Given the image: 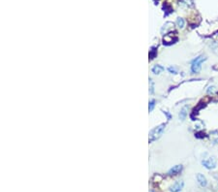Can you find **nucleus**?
Wrapping results in <instances>:
<instances>
[{
  "label": "nucleus",
  "mask_w": 218,
  "mask_h": 192,
  "mask_svg": "<svg viewBox=\"0 0 218 192\" xmlns=\"http://www.w3.org/2000/svg\"><path fill=\"white\" fill-rule=\"evenodd\" d=\"M149 84H150V87H149V92L152 94L154 92V83H153V81L151 80V79H149Z\"/></svg>",
  "instance_id": "9"
},
{
  "label": "nucleus",
  "mask_w": 218,
  "mask_h": 192,
  "mask_svg": "<svg viewBox=\"0 0 218 192\" xmlns=\"http://www.w3.org/2000/svg\"><path fill=\"white\" fill-rule=\"evenodd\" d=\"M186 115H187V108H186V107H184V108L181 110L180 113H179V118L181 120H185V117H186Z\"/></svg>",
  "instance_id": "8"
},
{
  "label": "nucleus",
  "mask_w": 218,
  "mask_h": 192,
  "mask_svg": "<svg viewBox=\"0 0 218 192\" xmlns=\"http://www.w3.org/2000/svg\"><path fill=\"white\" fill-rule=\"evenodd\" d=\"M205 59H207V57L204 56L196 57V58L193 60L192 65H191V71H192V73H194V74H197V73H199L200 71H201V69H202V63L204 62Z\"/></svg>",
  "instance_id": "2"
},
{
  "label": "nucleus",
  "mask_w": 218,
  "mask_h": 192,
  "mask_svg": "<svg viewBox=\"0 0 218 192\" xmlns=\"http://www.w3.org/2000/svg\"><path fill=\"white\" fill-rule=\"evenodd\" d=\"M181 171H182V166H181V165H177V166L172 167V169H170L168 174L170 176H175V175H178Z\"/></svg>",
  "instance_id": "5"
},
{
  "label": "nucleus",
  "mask_w": 218,
  "mask_h": 192,
  "mask_svg": "<svg viewBox=\"0 0 218 192\" xmlns=\"http://www.w3.org/2000/svg\"><path fill=\"white\" fill-rule=\"evenodd\" d=\"M154 107H155V100H151L149 102V106H148V110H149V112H151L152 110L154 109Z\"/></svg>",
  "instance_id": "11"
},
{
  "label": "nucleus",
  "mask_w": 218,
  "mask_h": 192,
  "mask_svg": "<svg viewBox=\"0 0 218 192\" xmlns=\"http://www.w3.org/2000/svg\"><path fill=\"white\" fill-rule=\"evenodd\" d=\"M165 127H166V124L162 123V124H160V125L156 126L155 128H153L149 132V142L152 143L154 141H156L157 139H159L163 134V132H164Z\"/></svg>",
  "instance_id": "1"
},
{
  "label": "nucleus",
  "mask_w": 218,
  "mask_h": 192,
  "mask_svg": "<svg viewBox=\"0 0 218 192\" xmlns=\"http://www.w3.org/2000/svg\"><path fill=\"white\" fill-rule=\"evenodd\" d=\"M177 25H178V27H180V28H182V27L184 26V20L181 19V18H178L177 19Z\"/></svg>",
  "instance_id": "10"
},
{
  "label": "nucleus",
  "mask_w": 218,
  "mask_h": 192,
  "mask_svg": "<svg viewBox=\"0 0 218 192\" xmlns=\"http://www.w3.org/2000/svg\"><path fill=\"white\" fill-rule=\"evenodd\" d=\"M165 70V68L161 65H155L154 67H152V73L156 75H159L160 73H162Z\"/></svg>",
  "instance_id": "7"
},
{
  "label": "nucleus",
  "mask_w": 218,
  "mask_h": 192,
  "mask_svg": "<svg viewBox=\"0 0 218 192\" xmlns=\"http://www.w3.org/2000/svg\"><path fill=\"white\" fill-rule=\"evenodd\" d=\"M197 179H198V182H199V184L201 185V186H203V187L207 186V179L205 178L204 175H202V174H198V175H197Z\"/></svg>",
  "instance_id": "6"
},
{
  "label": "nucleus",
  "mask_w": 218,
  "mask_h": 192,
  "mask_svg": "<svg viewBox=\"0 0 218 192\" xmlns=\"http://www.w3.org/2000/svg\"><path fill=\"white\" fill-rule=\"evenodd\" d=\"M168 71L170 72V73H172V74H177V69L175 68V67H169L168 68Z\"/></svg>",
  "instance_id": "13"
},
{
  "label": "nucleus",
  "mask_w": 218,
  "mask_h": 192,
  "mask_svg": "<svg viewBox=\"0 0 218 192\" xmlns=\"http://www.w3.org/2000/svg\"><path fill=\"white\" fill-rule=\"evenodd\" d=\"M202 164L207 169H213L216 167V160L214 157H210V158H208V159L203 160Z\"/></svg>",
  "instance_id": "3"
},
{
  "label": "nucleus",
  "mask_w": 218,
  "mask_h": 192,
  "mask_svg": "<svg viewBox=\"0 0 218 192\" xmlns=\"http://www.w3.org/2000/svg\"><path fill=\"white\" fill-rule=\"evenodd\" d=\"M183 186H184V182L182 181H175V184L170 187V191L171 192H179L183 188Z\"/></svg>",
  "instance_id": "4"
},
{
  "label": "nucleus",
  "mask_w": 218,
  "mask_h": 192,
  "mask_svg": "<svg viewBox=\"0 0 218 192\" xmlns=\"http://www.w3.org/2000/svg\"><path fill=\"white\" fill-rule=\"evenodd\" d=\"M155 56H156V51L154 50V49H152V50L150 51V53H149V56H150V58H151V59H153L154 57H155Z\"/></svg>",
  "instance_id": "12"
}]
</instances>
